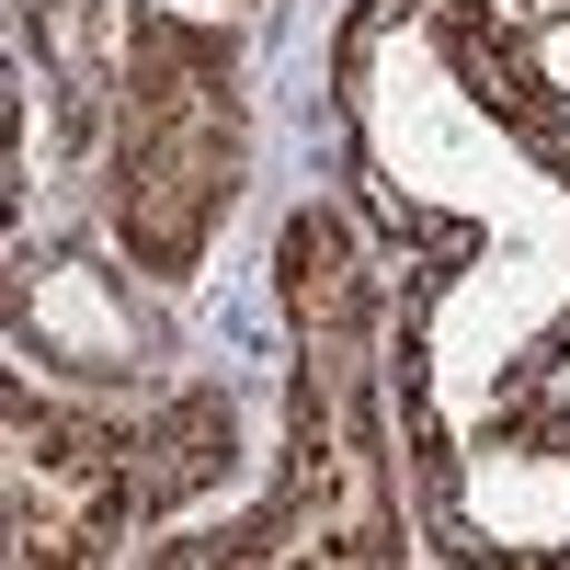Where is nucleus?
Returning <instances> with one entry per match:
<instances>
[{"mask_svg": "<svg viewBox=\"0 0 570 570\" xmlns=\"http://www.w3.org/2000/svg\"><path fill=\"white\" fill-rule=\"evenodd\" d=\"M274 331H285V389H274V468L252 502L160 537L149 559L183 570H252V559H422L411 456H400V389H389V252L354 217V195H297L274 217Z\"/></svg>", "mask_w": 570, "mask_h": 570, "instance_id": "3", "label": "nucleus"}, {"mask_svg": "<svg viewBox=\"0 0 570 570\" xmlns=\"http://www.w3.org/2000/svg\"><path fill=\"white\" fill-rule=\"evenodd\" d=\"M411 513L422 559L570 570V389L548 376V389L456 422L434 456H411Z\"/></svg>", "mask_w": 570, "mask_h": 570, "instance_id": "6", "label": "nucleus"}, {"mask_svg": "<svg viewBox=\"0 0 570 570\" xmlns=\"http://www.w3.org/2000/svg\"><path fill=\"white\" fill-rule=\"evenodd\" d=\"M263 171L252 35L228 0H12L0 23V206H104L115 252L195 297Z\"/></svg>", "mask_w": 570, "mask_h": 570, "instance_id": "2", "label": "nucleus"}, {"mask_svg": "<svg viewBox=\"0 0 570 570\" xmlns=\"http://www.w3.org/2000/svg\"><path fill=\"white\" fill-rule=\"evenodd\" d=\"M491 35H502V58L559 104V126H570V0H491Z\"/></svg>", "mask_w": 570, "mask_h": 570, "instance_id": "7", "label": "nucleus"}, {"mask_svg": "<svg viewBox=\"0 0 570 570\" xmlns=\"http://www.w3.org/2000/svg\"><path fill=\"white\" fill-rule=\"evenodd\" d=\"M320 137L389 252L400 456L570 376V126L502 58L491 0H343Z\"/></svg>", "mask_w": 570, "mask_h": 570, "instance_id": "1", "label": "nucleus"}, {"mask_svg": "<svg viewBox=\"0 0 570 570\" xmlns=\"http://www.w3.org/2000/svg\"><path fill=\"white\" fill-rule=\"evenodd\" d=\"M263 422L228 365H183L149 400H80L58 376H0V537L12 570L149 559L160 537L263 491Z\"/></svg>", "mask_w": 570, "mask_h": 570, "instance_id": "4", "label": "nucleus"}, {"mask_svg": "<svg viewBox=\"0 0 570 570\" xmlns=\"http://www.w3.org/2000/svg\"><path fill=\"white\" fill-rule=\"evenodd\" d=\"M0 320H12V365L80 400H149L195 365V308L115 252L104 206L23 217L0 240Z\"/></svg>", "mask_w": 570, "mask_h": 570, "instance_id": "5", "label": "nucleus"}, {"mask_svg": "<svg viewBox=\"0 0 570 570\" xmlns=\"http://www.w3.org/2000/svg\"><path fill=\"white\" fill-rule=\"evenodd\" d=\"M228 12H274V0H228Z\"/></svg>", "mask_w": 570, "mask_h": 570, "instance_id": "8", "label": "nucleus"}]
</instances>
